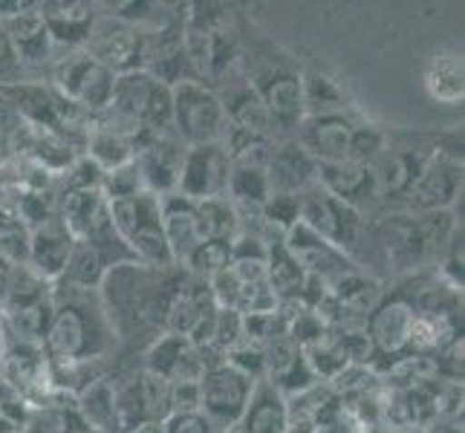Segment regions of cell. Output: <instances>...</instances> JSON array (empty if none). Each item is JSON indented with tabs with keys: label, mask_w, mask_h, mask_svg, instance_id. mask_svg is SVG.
Masks as SVG:
<instances>
[{
	"label": "cell",
	"mask_w": 465,
	"mask_h": 433,
	"mask_svg": "<svg viewBox=\"0 0 465 433\" xmlns=\"http://www.w3.org/2000/svg\"><path fill=\"white\" fill-rule=\"evenodd\" d=\"M283 243H286V249H290L292 258L301 263L303 275L315 283H321L324 289H330L339 278L359 269V263L352 261L350 254L330 246L327 240H321L315 231H310L307 226H303L301 220L283 234Z\"/></svg>",
	"instance_id": "obj_15"
},
{
	"label": "cell",
	"mask_w": 465,
	"mask_h": 433,
	"mask_svg": "<svg viewBox=\"0 0 465 433\" xmlns=\"http://www.w3.org/2000/svg\"><path fill=\"white\" fill-rule=\"evenodd\" d=\"M428 433H462V425L457 428V422H448V425H430Z\"/></svg>",
	"instance_id": "obj_38"
},
{
	"label": "cell",
	"mask_w": 465,
	"mask_h": 433,
	"mask_svg": "<svg viewBox=\"0 0 465 433\" xmlns=\"http://www.w3.org/2000/svg\"><path fill=\"white\" fill-rule=\"evenodd\" d=\"M232 266V243L229 240H205L194 249V254L183 263L188 275H194L197 280H212L220 271H226Z\"/></svg>",
	"instance_id": "obj_30"
},
{
	"label": "cell",
	"mask_w": 465,
	"mask_h": 433,
	"mask_svg": "<svg viewBox=\"0 0 465 433\" xmlns=\"http://www.w3.org/2000/svg\"><path fill=\"white\" fill-rule=\"evenodd\" d=\"M127 433H165V422H139Z\"/></svg>",
	"instance_id": "obj_37"
},
{
	"label": "cell",
	"mask_w": 465,
	"mask_h": 433,
	"mask_svg": "<svg viewBox=\"0 0 465 433\" xmlns=\"http://www.w3.org/2000/svg\"><path fill=\"white\" fill-rule=\"evenodd\" d=\"M4 349H6V332H4V320H0V370H4Z\"/></svg>",
	"instance_id": "obj_39"
},
{
	"label": "cell",
	"mask_w": 465,
	"mask_h": 433,
	"mask_svg": "<svg viewBox=\"0 0 465 433\" xmlns=\"http://www.w3.org/2000/svg\"><path fill=\"white\" fill-rule=\"evenodd\" d=\"M24 67L18 55H15L12 44L6 38L4 26H0V87H12V84H21L24 82Z\"/></svg>",
	"instance_id": "obj_33"
},
{
	"label": "cell",
	"mask_w": 465,
	"mask_h": 433,
	"mask_svg": "<svg viewBox=\"0 0 465 433\" xmlns=\"http://www.w3.org/2000/svg\"><path fill=\"white\" fill-rule=\"evenodd\" d=\"M460 222L451 212H393L381 217L376 226H367V231L376 237V246L384 251V258L396 271L416 275L420 269L440 263L448 240H451Z\"/></svg>",
	"instance_id": "obj_3"
},
{
	"label": "cell",
	"mask_w": 465,
	"mask_h": 433,
	"mask_svg": "<svg viewBox=\"0 0 465 433\" xmlns=\"http://www.w3.org/2000/svg\"><path fill=\"white\" fill-rule=\"evenodd\" d=\"M84 53L114 75H124L134 70H145L148 38L142 29L116 18V15H99V24H95Z\"/></svg>",
	"instance_id": "obj_12"
},
{
	"label": "cell",
	"mask_w": 465,
	"mask_h": 433,
	"mask_svg": "<svg viewBox=\"0 0 465 433\" xmlns=\"http://www.w3.org/2000/svg\"><path fill=\"white\" fill-rule=\"evenodd\" d=\"M226 127V110L212 84L188 78L171 87V131L185 148L223 142Z\"/></svg>",
	"instance_id": "obj_6"
},
{
	"label": "cell",
	"mask_w": 465,
	"mask_h": 433,
	"mask_svg": "<svg viewBox=\"0 0 465 433\" xmlns=\"http://www.w3.org/2000/svg\"><path fill=\"white\" fill-rule=\"evenodd\" d=\"M425 90L440 104H462L465 99V67L462 53L440 50L425 67Z\"/></svg>",
	"instance_id": "obj_26"
},
{
	"label": "cell",
	"mask_w": 465,
	"mask_h": 433,
	"mask_svg": "<svg viewBox=\"0 0 465 433\" xmlns=\"http://www.w3.org/2000/svg\"><path fill=\"white\" fill-rule=\"evenodd\" d=\"M24 127V119H21V113L15 110V104H12V99L9 95L0 90V133H18Z\"/></svg>",
	"instance_id": "obj_36"
},
{
	"label": "cell",
	"mask_w": 465,
	"mask_h": 433,
	"mask_svg": "<svg viewBox=\"0 0 465 433\" xmlns=\"http://www.w3.org/2000/svg\"><path fill=\"white\" fill-rule=\"evenodd\" d=\"M145 370L176 384V381H200L205 373V364L200 349L188 339L163 332L145 349Z\"/></svg>",
	"instance_id": "obj_20"
},
{
	"label": "cell",
	"mask_w": 465,
	"mask_h": 433,
	"mask_svg": "<svg viewBox=\"0 0 465 433\" xmlns=\"http://www.w3.org/2000/svg\"><path fill=\"white\" fill-rule=\"evenodd\" d=\"M416 280L420 275H411L402 286L381 292L379 303L364 318V335L371 341V361L388 359L391 364L408 356L411 327L416 318Z\"/></svg>",
	"instance_id": "obj_7"
},
{
	"label": "cell",
	"mask_w": 465,
	"mask_h": 433,
	"mask_svg": "<svg viewBox=\"0 0 465 433\" xmlns=\"http://www.w3.org/2000/svg\"><path fill=\"white\" fill-rule=\"evenodd\" d=\"M165 433H214L203 413H173L165 419Z\"/></svg>",
	"instance_id": "obj_35"
},
{
	"label": "cell",
	"mask_w": 465,
	"mask_h": 433,
	"mask_svg": "<svg viewBox=\"0 0 465 433\" xmlns=\"http://www.w3.org/2000/svg\"><path fill=\"white\" fill-rule=\"evenodd\" d=\"M110 217L124 246L134 251L139 263L151 269L176 266L171 261L165 226H163V200L151 191H142L136 197H124L110 202Z\"/></svg>",
	"instance_id": "obj_4"
},
{
	"label": "cell",
	"mask_w": 465,
	"mask_h": 433,
	"mask_svg": "<svg viewBox=\"0 0 465 433\" xmlns=\"http://www.w3.org/2000/svg\"><path fill=\"white\" fill-rule=\"evenodd\" d=\"M38 6L41 4H32L26 12L18 15V18L0 24L24 70L26 67H41V64H50L53 61V50H55V44L50 41V35H46V26L41 21Z\"/></svg>",
	"instance_id": "obj_25"
},
{
	"label": "cell",
	"mask_w": 465,
	"mask_h": 433,
	"mask_svg": "<svg viewBox=\"0 0 465 433\" xmlns=\"http://www.w3.org/2000/svg\"><path fill=\"white\" fill-rule=\"evenodd\" d=\"M46 35L55 46L67 50H84L95 24H99V4L87 0H46L38 6Z\"/></svg>",
	"instance_id": "obj_18"
},
{
	"label": "cell",
	"mask_w": 465,
	"mask_h": 433,
	"mask_svg": "<svg viewBox=\"0 0 465 433\" xmlns=\"http://www.w3.org/2000/svg\"><path fill=\"white\" fill-rule=\"evenodd\" d=\"M254 381L243 376L229 361L208 367L200 379V413L214 433H226L240 425Z\"/></svg>",
	"instance_id": "obj_11"
},
{
	"label": "cell",
	"mask_w": 465,
	"mask_h": 433,
	"mask_svg": "<svg viewBox=\"0 0 465 433\" xmlns=\"http://www.w3.org/2000/svg\"><path fill=\"white\" fill-rule=\"evenodd\" d=\"M226 182H229V156L220 142L185 148L176 194L191 202L226 197Z\"/></svg>",
	"instance_id": "obj_16"
},
{
	"label": "cell",
	"mask_w": 465,
	"mask_h": 433,
	"mask_svg": "<svg viewBox=\"0 0 465 433\" xmlns=\"http://www.w3.org/2000/svg\"><path fill=\"white\" fill-rule=\"evenodd\" d=\"M237 70L243 73L249 87L258 93L266 113L272 119L275 133H298L301 122L307 119V104H303V78L298 61L272 44L266 35L243 26V41H240Z\"/></svg>",
	"instance_id": "obj_1"
},
{
	"label": "cell",
	"mask_w": 465,
	"mask_h": 433,
	"mask_svg": "<svg viewBox=\"0 0 465 433\" xmlns=\"http://www.w3.org/2000/svg\"><path fill=\"white\" fill-rule=\"evenodd\" d=\"M173 413H200V381L171 384V416Z\"/></svg>",
	"instance_id": "obj_34"
},
{
	"label": "cell",
	"mask_w": 465,
	"mask_h": 433,
	"mask_svg": "<svg viewBox=\"0 0 465 433\" xmlns=\"http://www.w3.org/2000/svg\"><path fill=\"white\" fill-rule=\"evenodd\" d=\"M318 185L332 194L335 200L347 202L350 208H356L359 214H364L367 208H373L376 200V185H373V171L359 162H330L318 165Z\"/></svg>",
	"instance_id": "obj_22"
},
{
	"label": "cell",
	"mask_w": 465,
	"mask_h": 433,
	"mask_svg": "<svg viewBox=\"0 0 465 433\" xmlns=\"http://www.w3.org/2000/svg\"><path fill=\"white\" fill-rule=\"evenodd\" d=\"M183 159H185V144L173 136V131L171 133H139L134 162L142 173L145 191H151L159 200L176 194Z\"/></svg>",
	"instance_id": "obj_13"
},
{
	"label": "cell",
	"mask_w": 465,
	"mask_h": 433,
	"mask_svg": "<svg viewBox=\"0 0 465 433\" xmlns=\"http://www.w3.org/2000/svg\"><path fill=\"white\" fill-rule=\"evenodd\" d=\"M75 410L82 416V422L87 430H99V433H119L116 422V384L107 376L93 381L90 388H84L75 396Z\"/></svg>",
	"instance_id": "obj_27"
},
{
	"label": "cell",
	"mask_w": 465,
	"mask_h": 433,
	"mask_svg": "<svg viewBox=\"0 0 465 433\" xmlns=\"http://www.w3.org/2000/svg\"><path fill=\"white\" fill-rule=\"evenodd\" d=\"M116 75L102 67L84 50H73L53 64V90L64 102L84 110L87 116L107 113L110 99H114Z\"/></svg>",
	"instance_id": "obj_8"
},
{
	"label": "cell",
	"mask_w": 465,
	"mask_h": 433,
	"mask_svg": "<svg viewBox=\"0 0 465 433\" xmlns=\"http://www.w3.org/2000/svg\"><path fill=\"white\" fill-rule=\"evenodd\" d=\"M226 433H240V430H237V428H232V430H226Z\"/></svg>",
	"instance_id": "obj_40"
},
{
	"label": "cell",
	"mask_w": 465,
	"mask_h": 433,
	"mask_svg": "<svg viewBox=\"0 0 465 433\" xmlns=\"http://www.w3.org/2000/svg\"><path fill=\"white\" fill-rule=\"evenodd\" d=\"M53 286V320L44 339L46 359L53 364H93L114 356L119 341L99 292Z\"/></svg>",
	"instance_id": "obj_2"
},
{
	"label": "cell",
	"mask_w": 465,
	"mask_h": 433,
	"mask_svg": "<svg viewBox=\"0 0 465 433\" xmlns=\"http://www.w3.org/2000/svg\"><path fill=\"white\" fill-rule=\"evenodd\" d=\"M197 217L203 243L205 240H229V243H234V237L240 234V214L229 197H212L197 202Z\"/></svg>",
	"instance_id": "obj_29"
},
{
	"label": "cell",
	"mask_w": 465,
	"mask_h": 433,
	"mask_svg": "<svg viewBox=\"0 0 465 433\" xmlns=\"http://www.w3.org/2000/svg\"><path fill=\"white\" fill-rule=\"evenodd\" d=\"M434 153H437V144L434 148H425V144H391L388 142L384 153L371 165L376 200L381 205L402 202L408 188L416 182V176L422 173V168L428 165V159Z\"/></svg>",
	"instance_id": "obj_14"
},
{
	"label": "cell",
	"mask_w": 465,
	"mask_h": 433,
	"mask_svg": "<svg viewBox=\"0 0 465 433\" xmlns=\"http://www.w3.org/2000/svg\"><path fill=\"white\" fill-rule=\"evenodd\" d=\"M73 246H75V237L70 234V229L64 226L61 217H53L50 222H44V226L29 231L26 266L46 283H55L64 275V269H67Z\"/></svg>",
	"instance_id": "obj_21"
},
{
	"label": "cell",
	"mask_w": 465,
	"mask_h": 433,
	"mask_svg": "<svg viewBox=\"0 0 465 433\" xmlns=\"http://www.w3.org/2000/svg\"><path fill=\"white\" fill-rule=\"evenodd\" d=\"M163 226H165L171 261L176 266H183L191 254H194V249L203 243L197 202H191L180 194L163 197Z\"/></svg>",
	"instance_id": "obj_24"
},
{
	"label": "cell",
	"mask_w": 465,
	"mask_h": 433,
	"mask_svg": "<svg viewBox=\"0 0 465 433\" xmlns=\"http://www.w3.org/2000/svg\"><path fill=\"white\" fill-rule=\"evenodd\" d=\"M266 180L272 194H290L301 197L303 191L318 182V162L301 148L298 139H281L269 153Z\"/></svg>",
	"instance_id": "obj_19"
},
{
	"label": "cell",
	"mask_w": 465,
	"mask_h": 433,
	"mask_svg": "<svg viewBox=\"0 0 465 433\" xmlns=\"http://www.w3.org/2000/svg\"><path fill=\"white\" fill-rule=\"evenodd\" d=\"M107 116L134 133H171V87L145 70L116 75Z\"/></svg>",
	"instance_id": "obj_5"
},
{
	"label": "cell",
	"mask_w": 465,
	"mask_h": 433,
	"mask_svg": "<svg viewBox=\"0 0 465 433\" xmlns=\"http://www.w3.org/2000/svg\"><path fill=\"white\" fill-rule=\"evenodd\" d=\"M460 197H462V148H437V153L428 159V165L408 188L402 202H399V212H411V214L451 212Z\"/></svg>",
	"instance_id": "obj_9"
},
{
	"label": "cell",
	"mask_w": 465,
	"mask_h": 433,
	"mask_svg": "<svg viewBox=\"0 0 465 433\" xmlns=\"http://www.w3.org/2000/svg\"><path fill=\"white\" fill-rule=\"evenodd\" d=\"M142 191H145V182H142V173H139L134 159L127 165L114 168V171H107L102 176V194H104L107 202L124 200V197H136V194H142Z\"/></svg>",
	"instance_id": "obj_32"
},
{
	"label": "cell",
	"mask_w": 465,
	"mask_h": 433,
	"mask_svg": "<svg viewBox=\"0 0 465 433\" xmlns=\"http://www.w3.org/2000/svg\"><path fill=\"white\" fill-rule=\"evenodd\" d=\"M301 222L321 240H327L330 246L350 254V258L367 234V217L327 194L318 182L301 194Z\"/></svg>",
	"instance_id": "obj_10"
},
{
	"label": "cell",
	"mask_w": 465,
	"mask_h": 433,
	"mask_svg": "<svg viewBox=\"0 0 465 433\" xmlns=\"http://www.w3.org/2000/svg\"><path fill=\"white\" fill-rule=\"evenodd\" d=\"M303 78V104H307V116L318 113H344V87L335 78L324 75L321 70H301Z\"/></svg>",
	"instance_id": "obj_28"
},
{
	"label": "cell",
	"mask_w": 465,
	"mask_h": 433,
	"mask_svg": "<svg viewBox=\"0 0 465 433\" xmlns=\"http://www.w3.org/2000/svg\"><path fill=\"white\" fill-rule=\"evenodd\" d=\"M240 433H290L292 419L286 408V396L269 379L254 381L249 405L240 416Z\"/></svg>",
	"instance_id": "obj_23"
},
{
	"label": "cell",
	"mask_w": 465,
	"mask_h": 433,
	"mask_svg": "<svg viewBox=\"0 0 465 433\" xmlns=\"http://www.w3.org/2000/svg\"><path fill=\"white\" fill-rule=\"evenodd\" d=\"M359 119L344 110V113H318L307 116L298 127V144L307 151L318 165L344 162L350 156V142L356 133Z\"/></svg>",
	"instance_id": "obj_17"
},
{
	"label": "cell",
	"mask_w": 465,
	"mask_h": 433,
	"mask_svg": "<svg viewBox=\"0 0 465 433\" xmlns=\"http://www.w3.org/2000/svg\"><path fill=\"white\" fill-rule=\"evenodd\" d=\"M388 142H391V136L384 133L381 127H376L371 122H359L356 133H352V142H350L347 162H359V165L371 168L376 159L384 153V148H388Z\"/></svg>",
	"instance_id": "obj_31"
}]
</instances>
